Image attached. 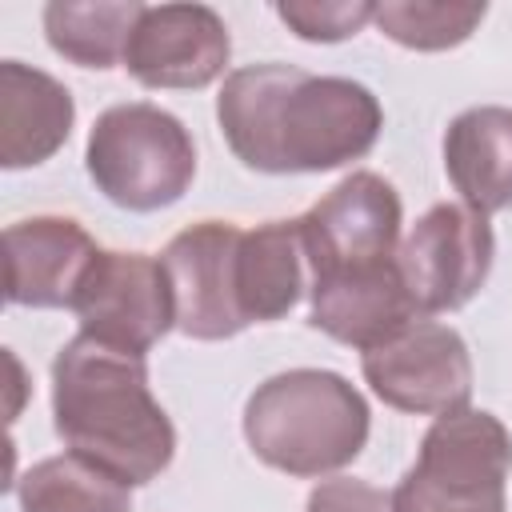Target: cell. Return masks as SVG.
<instances>
[{
  "mask_svg": "<svg viewBox=\"0 0 512 512\" xmlns=\"http://www.w3.org/2000/svg\"><path fill=\"white\" fill-rule=\"evenodd\" d=\"M92 184L128 212H160L176 204L196 176L188 128L160 104L132 100L96 116L84 152Z\"/></svg>",
  "mask_w": 512,
  "mask_h": 512,
  "instance_id": "obj_5",
  "label": "cell"
},
{
  "mask_svg": "<svg viewBox=\"0 0 512 512\" xmlns=\"http://www.w3.org/2000/svg\"><path fill=\"white\" fill-rule=\"evenodd\" d=\"M296 220L308 252V276L316 280L328 272L392 260L400 248L404 208L384 176L352 172Z\"/></svg>",
  "mask_w": 512,
  "mask_h": 512,
  "instance_id": "obj_9",
  "label": "cell"
},
{
  "mask_svg": "<svg viewBox=\"0 0 512 512\" xmlns=\"http://www.w3.org/2000/svg\"><path fill=\"white\" fill-rule=\"evenodd\" d=\"M52 420L68 452L128 488L156 480L176 456V428L148 388L144 356L84 332L52 360Z\"/></svg>",
  "mask_w": 512,
  "mask_h": 512,
  "instance_id": "obj_2",
  "label": "cell"
},
{
  "mask_svg": "<svg viewBox=\"0 0 512 512\" xmlns=\"http://www.w3.org/2000/svg\"><path fill=\"white\" fill-rule=\"evenodd\" d=\"M96 240L68 216H32L4 228V296L16 308H72Z\"/></svg>",
  "mask_w": 512,
  "mask_h": 512,
  "instance_id": "obj_12",
  "label": "cell"
},
{
  "mask_svg": "<svg viewBox=\"0 0 512 512\" xmlns=\"http://www.w3.org/2000/svg\"><path fill=\"white\" fill-rule=\"evenodd\" d=\"M276 16L300 40L336 44L356 36L376 16V4L372 0H288V4H276Z\"/></svg>",
  "mask_w": 512,
  "mask_h": 512,
  "instance_id": "obj_20",
  "label": "cell"
},
{
  "mask_svg": "<svg viewBox=\"0 0 512 512\" xmlns=\"http://www.w3.org/2000/svg\"><path fill=\"white\" fill-rule=\"evenodd\" d=\"M216 120L240 164L256 172H328L372 152L384 108L348 76L296 64H244L216 96Z\"/></svg>",
  "mask_w": 512,
  "mask_h": 512,
  "instance_id": "obj_1",
  "label": "cell"
},
{
  "mask_svg": "<svg viewBox=\"0 0 512 512\" xmlns=\"http://www.w3.org/2000/svg\"><path fill=\"white\" fill-rule=\"evenodd\" d=\"M492 256H496L492 224L468 204H432L396 248L400 276L420 316L464 308L484 288L492 272Z\"/></svg>",
  "mask_w": 512,
  "mask_h": 512,
  "instance_id": "obj_7",
  "label": "cell"
},
{
  "mask_svg": "<svg viewBox=\"0 0 512 512\" xmlns=\"http://www.w3.org/2000/svg\"><path fill=\"white\" fill-rule=\"evenodd\" d=\"M512 432L484 408H456L432 420L416 464L392 492V512H504Z\"/></svg>",
  "mask_w": 512,
  "mask_h": 512,
  "instance_id": "obj_4",
  "label": "cell"
},
{
  "mask_svg": "<svg viewBox=\"0 0 512 512\" xmlns=\"http://www.w3.org/2000/svg\"><path fill=\"white\" fill-rule=\"evenodd\" d=\"M364 396L328 368H288L256 384L244 404V440L276 472L312 480L340 472L368 444Z\"/></svg>",
  "mask_w": 512,
  "mask_h": 512,
  "instance_id": "obj_3",
  "label": "cell"
},
{
  "mask_svg": "<svg viewBox=\"0 0 512 512\" xmlns=\"http://www.w3.org/2000/svg\"><path fill=\"white\" fill-rule=\"evenodd\" d=\"M484 4H448V0H384L376 4V24L388 40L416 52H444L464 44L484 20Z\"/></svg>",
  "mask_w": 512,
  "mask_h": 512,
  "instance_id": "obj_19",
  "label": "cell"
},
{
  "mask_svg": "<svg viewBox=\"0 0 512 512\" xmlns=\"http://www.w3.org/2000/svg\"><path fill=\"white\" fill-rule=\"evenodd\" d=\"M232 56L228 28L208 4H144L124 68L144 88H208Z\"/></svg>",
  "mask_w": 512,
  "mask_h": 512,
  "instance_id": "obj_11",
  "label": "cell"
},
{
  "mask_svg": "<svg viewBox=\"0 0 512 512\" xmlns=\"http://www.w3.org/2000/svg\"><path fill=\"white\" fill-rule=\"evenodd\" d=\"M360 368L368 388L396 412L444 416L472 396V356L464 336L428 316L364 348Z\"/></svg>",
  "mask_w": 512,
  "mask_h": 512,
  "instance_id": "obj_6",
  "label": "cell"
},
{
  "mask_svg": "<svg viewBox=\"0 0 512 512\" xmlns=\"http://www.w3.org/2000/svg\"><path fill=\"white\" fill-rule=\"evenodd\" d=\"M312 284L300 220H268L240 236L236 252V296L248 324L280 320L296 308Z\"/></svg>",
  "mask_w": 512,
  "mask_h": 512,
  "instance_id": "obj_16",
  "label": "cell"
},
{
  "mask_svg": "<svg viewBox=\"0 0 512 512\" xmlns=\"http://www.w3.org/2000/svg\"><path fill=\"white\" fill-rule=\"evenodd\" d=\"M308 292H312V312H308L312 328L360 352L388 340L404 324L420 320V308L400 276L396 256L380 264L316 276Z\"/></svg>",
  "mask_w": 512,
  "mask_h": 512,
  "instance_id": "obj_13",
  "label": "cell"
},
{
  "mask_svg": "<svg viewBox=\"0 0 512 512\" xmlns=\"http://www.w3.org/2000/svg\"><path fill=\"white\" fill-rule=\"evenodd\" d=\"M140 12V0H52L44 8V36L52 52L80 68H116L124 64Z\"/></svg>",
  "mask_w": 512,
  "mask_h": 512,
  "instance_id": "obj_17",
  "label": "cell"
},
{
  "mask_svg": "<svg viewBox=\"0 0 512 512\" xmlns=\"http://www.w3.org/2000/svg\"><path fill=\"white\" fill-rule=\"evenodd\" d=\"M16 496L20 512H132L128 484L76 452L32 464Z\"/></svg>",
  "mask_w": 512,
  "mask_h": 512,
  "instance_id": "obj_18",
  "label": "cell"
},
{
  "mask_svg": "<svg viewBox=\"0 0 512 512\" xmlns=\"http://www.w3.org/2000/svg\"><path fill=\"white\" fill-rule=\"evenodd\" d=\"M244 228L228 220H200L184 232H176L160 256L172 304H176V328L192 340H228L248 328L236 296V252H240Z\"/></svg>",
  "mask_w": 512,
  "mask_h": 512,
  "instance_id": "obj_10",
  "label": "cell"
},
{
  "mask_svg": "<svg viewBox=\"0 0 512 512\" xmlns=\"http://www.w3.org/2000/svg\"><path fill=\"white\" fill-rule=\"evenodd\" d=\"M76 104L72 92L20 60L0 64V164L32 168L56 156L72 132Z\"/></svg>",
  "mask_w": 512,
  "mask_h": 512,
  "instance_id": "obj_14",
  "label": "cell"
},
{
  "mask_svg": "<svg viewBox=\"0 0 512 512\" xmlns=\"http://www.w3.org/2000/svg\"><path fill=\"white\" fill-rule=\"evenodd\" d=\"M72 312L84 336L136 356L176 328L168 272L148 252H100L72 300Z\"/></svg>",
  "mask_w": 512,
  "mask_h": 512,
  "instance_id": "obj_8",
  "label": "cell"
},
{
  "mask_svg": "<svg viewBox=\"0 0 512 512\" xmlns=\"http://www.w3.org/2000/svg\"><path fill=\"white\" fill-rule=\"evenodd\" d=\"M304 512H392V492L368 484V480H352V476H336L312 488Z\"/></svg>",
  "mask_w": 512,
  "mask_h": 512,
  "instance_id": "obj_21",
  "label": "cell"
},
{
  "mask_svg": "<svg viewBox=\"0 0 512 512\" xmlns=\"http://www.w3.org/2000/svg\"><path fill=\"white\" fill-rule=\"evenodd\" d=\"M444 172L460 200L488 216L512 204V108L480 104L444 132Z\"/></svg>",
  "mask_w": 512,
  "mask_h": 512,
  "instance_id": "obj_15",
  "label": "cell"
}]
</instances>
